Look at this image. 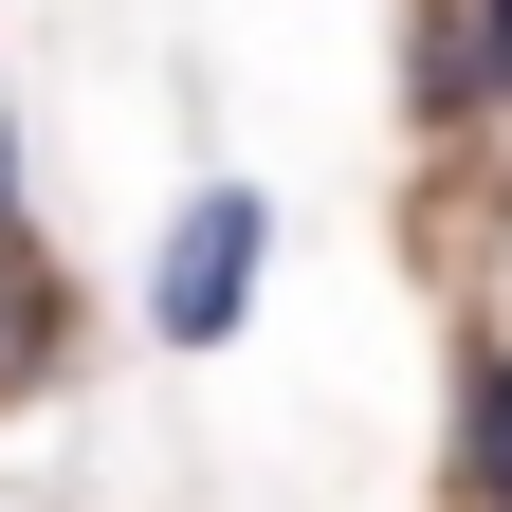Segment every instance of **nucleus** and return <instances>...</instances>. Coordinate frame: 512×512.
<instances>
[{"label":"nucleus","mask_w":512,"mask_h":512,"mask_svg":"<svg viewBox=\"0 0 512 512\" xmlns=\"http://www.w3.org/2000/svg\"><path fill=\"white\" fill-rule=\"evenodd\" d=\"M55 348H74V275L37 256V220H0V403H37Z\"/></svg>","instance_id":"4"},{"label":"nucleus","mask_w":512,"mask_h":512,"mask_svg":"<svg viewBox=\"0 0 512 512\" xmlns=\"http://www.w3.org/2000/svg\"><path fill=\"white\" fill-rule=\"evenodd\" d=\"M439 494H476V512H512V330H458V384H439Z\"/></svg>","instance_id":"2"},{"label":"nucleus","mask_w":512,"mask_h":512,"mask_svg":"<svg viewBox=\"0 0 512 512\" xmlns=\"http://www.w3.org/2000/svg\"><path fill=\"white\" fill-rule=\"evenodd\" d=\"M256 256H275V202H256V183H202V202L165 220V256H147V330L165 348H220L256 311Z\"/></svg>","instance_id":"1"},{"label":"nucleus","mask_w":512,"mask_h":512,"mask_svg":"<svg viewBox=\"0 0 512 512\" xmlns=\"http://www.w3.org/2000/svg\"><path fill=\"white\" fill-rule=\"evenodd\" d=\"M403 110L439 128V147L512 128V110H494V55H476V0H421V19H403Z\"/></svg>","instance_id":"3"},{"label":"nucleus","mask_w":512,"mask_h":512,"mask_svg":"<svg viewBox=\"0 0 512 512\" xmlns=\"http://www.w3.org/2000/svg\"><path fill=\"white\" fill-rule=\"evenodd\" d=\"M0 220H19V128H0Z\"/></svg>","instance_id":"6"},{"label":"nucleus","mask_w":512,"mask_h":512,"mask_svg":"<svg viewBox=\"0 0 512 512\" xmlns=\"http://www.w3.org/2000/svg\"><path fill=\"white\" fill-rule=\"evenodd\" d=\"M476 55H494V110H512V0H476Z\"/></svg>","instance_id":"5"}]
</instances>
